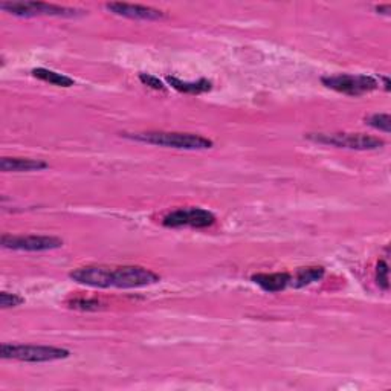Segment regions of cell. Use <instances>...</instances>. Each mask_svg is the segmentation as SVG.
Listing matches in <instances>:
<instances>
[{"instance_id":"cell-1","label":"cell","mask_w":391,"mask_h":391,"mask_svg":"<svg viewBox=\"0 0 391 391\" xmlns=\"http://www.w3.org/2000/svg\"><path fill=\"white\" fill-rule=\"evenodd\" d=\"M70 280L79 284L100 289H138L156 284L161 277L153 270L142 266H107V265H92L74 269L69 274Z\"/></svg>"},{"instance_id":"cell-2","label":"cell","mask_w":391,"mask_h":391,"mask_svg":"<svg viewBox=\"0 0 391 391\" xmlns=\"http://www.w3.org/2000/svg\"><path fill=\"white\" fill-rule=\"evenodd\" d=\"M125 138L151 144V146L169 147L178 150H206L213 147V141L196 133H179V132H142V133H125Z\"/></svg>"},{"instance_id":"cell-3","label":"cell","mask_w":391,"mask_h":391,"mask_svg":"<svg viewBox=\"0 0 391 391\" xmlns=\"http://www.w3.org/2000/svg\"><path fill=\"white\" fill-rule=\"evenodd\" d=\"M0 356L22 362H52L66 359L70 352L66 348L52 346H31V344H2Z\"/></svg>"},{"instance_id":"cell-4","label":"cell","mask_w":391,"mask_h":391,"mask_svg":"<svg viewBox=\"0 0 391 391\" xmlns=\"http://www.w3.org/2000/svg\"><path fill=\"white\" fill-rule=\"evenodd\" d=\"M307 139L348 150H378L385 146V142L378 137L364 133H309Z\"/></svg>"},{"instance_id":"cell-5","label":"cell","mask_w":391,"mask_h":391,"mask_svg":"<svg viewBox=\"0 0 391 391\" xmlns=\"http://www.w3.org/2000/svg\"><path fill=\"white\" fill-rule=\"evenodd\" d=\"M321 83L332 91L348 95V97H361V95L376 91L381 86L378 79L371 75H353V74H337L321 77Z\"/></svg>"},{"instance_id":"cell-6","label":"cell","mask_w":391,"mask_h":391,"mask_svg":"<svg viewBox=\"0 0 391 391\" xmlns=\"http://www.w3.org/2000/svg\"><path fill=\"white\" fill-rule=\"evenodd\" d=\"M0 8L17 17H37V15H49V17H75L84 11L75 8L43 3V2H0Z\"/></svg>"},{"instance_id":"cell-7","label":"cell","mask_w":391,"mask_h":391,"mask_svg":"<svg viewBox=\"0 0 391 391\" xmlns=\"http://www.w3.org/2000/svg\"><path fill=\"white\" fill-rule=\"evenodd\" d=\"M215 223V215L201 208V206H185V208H178L164 215L162 225L167 228H208Z\"/></svg>"},{"instance_id":"cell-8","label":"cell","mask_w":391,"mask_h":391,"mask_svg":"<svg viewBox=\"0 0 391 391\" xmlns=\"http://www.w3.org/2000/svg\"><path fill=\"white\" fill-rule=\"evenodd\" d=\"M2 246L13 251L26 252H43L59 250L63 246V240L52 236H2Z\"/></svg>"},{"instance_id":"cell-9","label":"cell","mask_w":391,"mask_h":391,"mask_svg":"<svg viewBox=\"0 0 391 391\" xmlns=\"http://www.w3.org/2000/svg\"><path fill=\"white\" fill-rule=\"evenodd\" d=\"M106 10L114 13L116 15H121L125 19L132 20H161L165 19V14L155 8L150 6H142V5H130V3H119V2H112L106 3Z\"/></svg>"},{"instance_id":"cell-10","label":"cell","mask_w":391,"mask_h":391,"mask_svg":"<svg viewBox=\"0 0 391 391\" xmlns=\"http://www.w3.org/2000/svg\"><path fill=\"white\" fill-rule=\"evenodd\" d=\"M47 169V164L42 159L29 158H3L0 161V170L5 173H22V171H40Z\"/></svg>"},{"instance_id":"cell-11","label":"cell","mask_w":391,"mask_h":391,"mask_svg":"<svg viewBox=\"0 0 391 391\" xmlns=\"http://www.w3.org/2000/svg\"><path fill=\"white\" fill-rule=\"evenodd\" d=\"M251 280L260 286L263 291L269 293L282 292L291 284V274L287 273H275V274H255Z\"/></svg>"},{"instance_id":"cell-12","label":"cell","mask_w":391,"mask_h":391,"mask_svg":"<svg viewBox=\"0 0 391 391\" xmlns=\"http://www.w3.org/2000/svg\"><path fill=\"white\" fill-rule=\"evenodd\" d=\"M165 82L169 83L173 89H176L183 93H191V95L205 93L213 89V83L205 78H201L199 82H182V79H179L176 77L169 75V77H165Z\"/></svg>"},{"instance_id":"cell-13","label":"cell","mask_w":391,"mask_h":391,"mask_svg":"<svg viewBox=\"0 0 391 391\" xmlns=\"http://www.w3.org/2000/svg\"><path fill=\"white\" fill-rule=\"evenodd\" d=\"M325 270L323 266H307V268H300L297 274L292 278L291 277V284L293 287H305L312 284L315 282H320L324 277Z\"/></svg>"},{"instance_id":"cell-14","label":"cell","mask_w":391,"mask_h":391,"mask_svg":"<svg viewBox=\"0 0 391 391\" xmlns=\"http://www.w3.org/2000/svg\"><path fill=\"white\" fill-rule=\"evenodd\" d=\"M36 78L42 79V82L46 83H51L54 86H59V87H70L74 86V79L68 75H63L59 74V72L55 70H49V69H45V68H36L31 72Z\"/></svg>"},{"instance_id":"cell-15","label":"cell","mask_w":391,"mask_h":391,"mask_svg":"<svg viewBox=\"0 0 391 391\" xmlns=\"http://www.w3.org/2000/svg\"><path fill=\"white\" fill-rule=\"evenodd\" d=\"M365 123L379 132L390 133L391 130V118L388 114H373L365 118Z\"/></svg>"},{"instance_id":"cell-16","label":"cell","mask_w":391,"mask_h":391,"mask_svg":"<svg viewBox=\"0 0 391 391\" xmlns=\"http://www.w3.org/2000/svg\"><path fill=\"white\" fill-rule=\"evenodd\" d=\"M390 269L385 260H379L376 266V283L382 291H388L390 287Z\"/></svg>"},{"instance_id":"cell-17","label":"cell","mask_w":391,"mask_h":391,"mask_svg":"<svg viewBox=\"0 0 391 391\" xmlns=\"http://www.w3.org/2000/svg\"><path fill=\"white\" fill-rule=\"evenodd\" d=\"M25 302V298L20 297L17 293H10V292H0V307L2 309H11L17 307Z\"/></svg>"},{"instance_id":"cell-18","label":"cell","mask_w":391,"mask_h":391,"mask_svg":"<svg viewBox=\"0 0 391 391\" xmlns=\"http://www.w3.org/2000/svg\"><path fill=\"white\" fill-rule=\"evenodd\" d=\"M139 79L141 82L151 87V89H155V91H165V86L162 84V82L159 78L153 77V75H150V74H139Z\"/></svg>"},{"instance_id":"cell-19","label":"cell","mask_w":391,"mask_h":391,"mask_svg":"<svg viewBox=\"0 0 391 391\" xmlns=\"http://www.w3.org/2000/svg\"><path fill=\"white\" fill-rule=\"evenodd\" d=\"M100 306V302L97 300H93V301H89V300H78V301H74L72 302V306L70 307H74V309H83V310H89V309H98Z\"/></svg>"},{"instance_id":"cell-20","label":"cell","mask_w":391,"mask_h":391,"mask_svg":"<svg viewBox=\"0 0 391 391\" xmlns=\"http://www.w3.org/2000/svg\"><path fill=\"white\" fill-rule=\"evenodd\" d=\"M376 11H379L381 14H390L391 13V6L390 5H379L376 6Z\"/></svg>"}]
</instances>
